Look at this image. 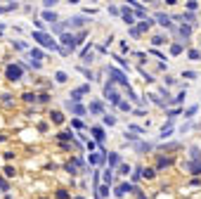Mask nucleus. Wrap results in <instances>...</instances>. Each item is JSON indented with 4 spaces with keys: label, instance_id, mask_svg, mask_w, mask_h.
<instances>
[{
    "label": "nucleus",
    "instance_id": "1",
    "mask_svg": "<svg viewBox=\"0 0 201 199\" xmlns=\"http://www.w3.org/2000/svg\"><path fill=\"white\" fill-rule=\"evenodd\" d=\"M33 40H36L40 47H52V50H62V45L59 43H55L52 38L47 36L45 31H33Z\"/></svg>",
    "mask_w": 201,
    "mask_h": 199
},
{
    "label": "nucleus",
    "instance_id": "2",
    "mask_svg": "<svg viewBox=\"0 0 201 199\" xmlns=\"http://www.w3.org/2000/svg\"><path fill=\"white\" fill-rule=\"evenodd\" d=\"M5 76H7V81H12V83L21 81V76H24V66H21L19 62L7 64V69H5Z\"/></svg>",
    "mask_w": 201,
    "mask_h": 199
},
{
    "label": "nucleus",
    "instance_id": "3",
    "mask_svg": "<svg viewBox=\"0 0 201 199\" xmlns=\"http://www.w3.org/2000/svg\"><path fill=\"white\" fill-rule=\"evenodd\" d=\"M104 97L109 100V102H114L116 107H119L121 102H123V100H121V95H119V90H116V83H114V81L104 83Z\"/></svg>",
    "mask_w": 201,
    "mask_h": 199
},
{
    "label": "nucleus",
    "instance_id": "4",
    "mask_svg": "<svg viewBox=\"0 0 201 199\" xmlns=\"http://www.w3.org/2000/svg\"><path fill=\"white\" fill-rule=\"evenodd\" d=\"M107 73L111 76V81H114V83H121L123 88H130V83H128V76H126V73L121 71V69H116V66H109V69H107Z\"/></svg>",
    "mask_w": 201,
    "mask_h": 199
},
{
    "label": "nucleus",
    "instance_id": "5",
    "mask_svg": "<svg viewBox=\"0 0 201 199\" xmlns=\"http://www.w3.org/2000/svg\"><path fill=\"white\" fill-rule=\"evenodd\" d=\"M128 192H135V194H140V187H137V185H133V182H121L119 187H116V190H114V194H116V197H126V194H128Z\"/></svg>",
    "mask_w": 201,
    "mask_h": 199
},
{
    "label": "nucleus",
    "instance_id": "6",
    "mask_svg": "<svg viewBox=\"0 0 201 199\" xmlns=\"http://www.w3.org/2000/svg\"><path fill=\"white\" fill-rule=\"evenodd\" d=\"M64 107L71 111L73 116H85V114H88V107H83V104H78V102H71V100H66Z\"/></svg>",
    "mask_w": 201,
    "mask_h": 199
},
{
    "label": "nucleus",
    "instance_id": "7",
    "mask_svg": "<svg viewBox=\"0 0 201 199\" xmlns=\"http://www.w3.org/2000/svg\"><path fill=\"white\" fill-rule=\"evenodd\" d=\"M90 133H92V137H95V142L102 147L100 152H104V128H102V126H92Z\"/></svg>",
    "mask_w": 201,
    "mask_h": 199
},
{
    "label": "nucleus",
    "instance_id": "8",
    "mask_svg": "<svg viewBox=\"0 0 201 199\" xmlns=\"http://www.w3.org/2000/svg\"><path fill=\"white\" fill-rule=\"evenodd\" d=\"M88 161H90L92 166H104V163H107V152H90Z\"/></svg>",
    "mask_w": 201,
    "mask_h": 199
},
{
    "label": "nucleus",
    "instance_id": "9",
    "mask_svg": "<svg viewBox=\"0 0 201 199\" xmlns=\"http://www.w3.org/2000/svg\"><path fill=\"white\" fill-rule=\"evenodd\" d=\"M90 92V85H81V88H76V90H71V102H78L81 104V100H83V95H88Z\"/></svg>",
    "mask_w": 201,
    "mask_h": 199
},
{
    "label": "nucleus",
    "instance_id": "10",
    "mask_svg": "<svg viewBox=\"0 0 201 199\" xmlns=\"http://www.w3.org/2000/svg\"><path fill=\"white\" fill-rule=\"evenodd\" d=\"M121 19H123V21L133 28V24H135V12H133V9H128V7H121Z\"/></svg>",
    "mask_w": 201,
    "mask_h": 199
},
{
    "label": "nucleus",
    "instance_id": "11",
    "mask_svg": "<svg viewBox=\"0 0 201 199\" xmlns=\"http://www.w3.org/2000/svg\"><path fill=\"white\" fill-rule=\"evenodd\" d=\"M156 21H159L161 26H166V28H173V31H177V28L173 26V21H170V17H168V14H163V12H156Z\"/></svg>",
    "mask_w": 201,
    "mask_h": 199
},
{
    "label": "nucleus",
    "instance_id": "12",
    "mask_svg": "<svg viewBox=\"0 0 201 199\" xmlns=\"http://www.w3.org/2000/svg\"><path fill=\"white\" fill-rule=\"evenodd\" d=\"M175 33H177V36L182 38V43H187V38L192 36V26H187V24H180V26H177V31H175Z\"/></svg>",
    "mask_w": 201,
    "mask_h": 199
},
{
    "label": "nucleus",
    "instance_id": "13",
    "mask_svg": "<svg viewBox=\"0 0 201 199\" xmlns=\"http://www.w3.org/2000/svg\"><path fill=\"white\" fill-rule=\"evenodd\" d=\"M88 111H90V114H97V116H104V104L95 100V102H90V104H88Z\"/></svg>",
    "mask_w": 201,
    "mask_h": 199
},
{
    "label": "nucleus",
    "instance_id": "14",
    "mask_svg": "<svg viewBox=\"0 0 201 199\" xmlns=\"http://www.w3.org/2000/svg\"><path fill=\"white\" fill-rule=\"evenodd\" d=\"M73 133L71 130H62V133H57V140H59V142H62V145H69V142H73Z\"/></svg>",
    "mask_w": 201,
    "mask_h": 199
},
{
    "label": "nucleus",
    "instance_id": "15",
    "mask_svg": "<svg viewBox=\"0 0 201 199\" xmlns=\"http://www.w3.org/2000/svg\"><path fill=\"white\" fill-rule=\"evenodd\" d=\"M185 168H187L189 173H194V175H201V159H199V161H187V163H185Z\"/></svg>",
    "mask_w": 201,
    "mask_h": 199
},
{
    "label": "nucleus",
    "instance_id": "16",
    "mask_svg": "<svg viewBox=\"0 0 201 199\" xmlns=\"http://www.w3.org/2000/svg\"><path fill=\"white\" fill-rule=\"evenodd\" d=\"M175 19H177V21H182V24H187V26H192L194 21H196V19H194V14H192V12H182V14H177V17H175Z\"/></svg>",
    "mask_w": 201,
    "mask_h": 199
},
{
    "label": "nucleus",
    "instance_id": "17",
    "mask_svg": "<svg viewBox=\"0 0 201 199\" xmlns=\"http://www.w3.org/2000/svg\"><path fill=\"white\" fill-rule=\"evenodd\" d=\"M130 5H133V12H135V17H140V19H147V9L142 7V5L137 2V0H133Z\"/></svg>",
    "mask_w": 201,
    "mask_h": 199
},
{
    "label": "nucleus",
    "instance_id": "18",
    "mask_svg": "<svg viewBox=\"0 0 201 199\" xmlns=\"http://www.w3.org/2000/svg\"><path fill=\"white\" fill-rule=\"evenodd\" d=\"M107 161H109V168H119L121 166V154H116V152H111V154H107Z\"/></svg>",
    "mask_w": 201,
    "mask_h": 199
},
{
    "label": "nucleus",
    "instance_id": "19",
    "mask_svg": "<svg viewBox=\"0 0 201 199\" xmlns=\"http://www.w3.org/2000/svg\"><path fill=\"white\" fill-rule=\"evenodd\" d=\"M85 24H88V19H85V17H73V19H69V26H71V28H83Z\"/></svg>",
    "mask_w": 201,
    "mask_h": 199
},
{
    "label": "nucleus",
    "instance_id": "20",
    "mask_svg": "<svg viewBox=\"0 0 201 199\" xmlns=\"http://www.w3.org/2000/svg\"><path fill=\"white\" fill-rule=\"evenodd\" d=\"M50 121L59 126V123H64V114H62V111H57V109H52V111H50Z\"/></svg>",
    "mask_w": 201,
    "mask_h": 199
},
{
    "label": "nucleus",
    "instance_id": "21",
    "mask_svg": "<svg viewBox=\"0 0 201 199\" xmlns=\"http://www.w3.org/2000/svg\"><path fill=\"white\" fill-rule=\"evenodd\" d=\"M40 17H43V21H50L52 26L57 24V14H55V12H50V9H43V14H40Z\"/></svg>",
    "mask_w": 201,
    "mask_h": 199
},
{
    "label": "nucleus",
    "instance_id": "22",
    "mask_svg": "<svg viewBox=\"0 0 201 199\" xmlns=\"http://www.w3.org/2000/svg\"><path fill=\"white\" fill-rule=\"evenodd\" d=\"M173 163V156H159L156 159V168H166V166H170Z\"/></svg>",
    "mask_w": 201,
    "mask_h": 199
},
{
    "label": "nucleus",
    "instance_id": "23",
    "mask_svg": "<svg viewBox=\"0 0 201 199\" xmlns=\"http://www.w3.org/2000/svg\"><path fill=\"white\" fill-rule=\"evenodd\" d=\"M152 26H154V21H152L149 17H147L144 21H140V26H137V31H140V33H144V31H149Z\"/></svg>",
    "mask_w": 201,
    "mask_h": 199
},
{
    "label": "nucleus",
    "instance_id": "24",
    "mask_svg": "<svg viewBox=\"0 0 201 199\" xmlns=\"http://www.w3.org/2000/svg\"><path fill=\"white\" fill-rule=\"evenodd\" d=\"M40 59H43V50H38V47H31V62L40 64Z\"/></svg>",
    "mask_w": 201,
    "mask_h": 199
},
{
    "label": "nucleus",
    "instance_id": "25",
    "mask_svg": "<svg viewBox=\"0 0 201 199\" xmlns=\"http://www.w3.org/2000/svg\"><path fill=\"white\" fill-rule=\"evenodd\" d=\"M170 133H173V121H168V126H163L161 128V140H166V137H170Z\"/></svg>",
    "mask_w": 201,
    "mask_h": 199
},
{
    "label": "nucleus",
    "instance_id": "26",
    "mask_svg": "<svg viewBox=\"0 0 201 199\" xmlns=\"http://www.w3.org/2000/svg\"><path fill=\"white\" fill-rule=\"evenodd\" d=\"M135 149L137 152H152L154 145H149V142H135Z\"/></svg>",
    "mask_w": 201,
    "mask_h": 199
},
{
    "label": "nucleus",
    "instance_id": "27",
    "mask_svg": "<svg viewBox=\"0 0 201 199\" xmlns=\"http://www.w3.org/2000/svg\"><path fill=\"white\" fill-rule=\"evenodd\" d=\"M201 159V149L199 147H189V161H199Z\"/></svg>",
    "mask_w": 201,
    "mask_h": 199
},
{
    "label": "nucleus",
    "instance_id": "28",
    "mask_svg": "<svg viewBox=\"0 0 201 199\" xmlns=\"http://www.w3.org/2000/svg\"><path fill=\"white\" fill-rule=\"evenodd\" d=\"M156 175V168H152V166H147V168H142V178H147V180H152Z\"/></svg>",
    "mask_w": 201,
    "mask_h": 199
},
{
    "label": "nucleus",
    "instance_id": "29",
    "mask_svg": "<svg viewBox=\"0 0 201 199\" xmlns=\"http://www.w3.org/2000/svg\"><path fill=\"white\" fill-rule=\"evenodd\" d=\"M185 97H187V90H182V92H177L173 100H170V104H182L185 102Z\"/></svg>",
    "mask_w": 201,
    "mask_h": 199
},
{
    "label": "nucleus",
    "instance_id": "30",
    "mask_svg": "<svg viewBox=\"0 0 201 199\" xmlns=\"http://www.w3.org/2000/svg\"><path fill=\"white\" fill-rule=\"evenodd\" d=\"M166 43H168V40H166V36H154V38H152V45H154V47L166 45Z\"/></svg>",
    "mask_w": 201,
    "mask_h": 199
},
{
    "label": "nucleus",
    "instance_id": "31",
    "mask_svg": "<svg viewBox=\"0 0 201 199\" xmlns=\"http://www.w3.org/2000/svg\"><path fill=\"white\" fill-rule=\"evenodd\" d=\"M111 182H114V171L107 168V171H104V185H111Z\"/></svg>",
    "mask_w": 201,
    "mask_h": 199
},
{
    "label": "nucleus",
    "instance_id": "32",
    "mask_svg": "<svg viewBox=\"0 0 201 199\" xmlns=\"http://www.w3.org/2000/svg\"><path fill=\"white\" fill-rule=\"evenodd\" d=\"M180 52H182V43H173L170 45V54L175 57V54H180Z\"/></svg>",
    "mask_w": 201,
    "mask_h": 199
},
{
    "label": "nucleus",
    "instance_id": "33",
    "mask_svg": "<svg viewBox=\"0 0 201 199\" xmlns=\"http://www.w3.org/2000/svg\"><path fill=\"white\" fill-rule=\"evenodd\" d=\"M196 109H199L196 104H192V107H187V109H185V116H187V118H192L194 114H196Z\"/></svg>",
    "mask_w": 201,
    "mask_h": 199
},
{
    "label": "nucleus",
    "instance_id": "34",
    "mask_svg": "<svg viewBox=\"0 0 201 199\" xmlns=\"http://www.w3.org/2000/svg\"><path fill=\"white\" fill-rule=\"evenodd\" d=\"M187 57H189V59H194V62H196V59H201V52H199V50H194V47H192V50H189V52H187Z\"/></svg>",
    "mask_w": 201,
    "mask_h": 199
},
{
    "label": "nucleus",
    "instance_id": "35",
    "mask_svg": "<svg viewBox=\"0 0 201 199\" xmlns=\"http://www.w3.org/2000/svg\"><path fill=\"white\" fill-rule=\"evenodd\" d=\"M66 78H69V76H66L64 71H57V73H55V81H57V83H66Z\"/></svg>",
    "mask_w": 201,
    "mask_h": 199
},
{
    "label": "nucleus",
    "instance_id": "36",
    "mask_svg": "<svg viewBox=\"0 0 201 199\" xmlns=\"http://www.w3.org/2000/svg\"><path fill=\"white\" fill-rule=\"evenodd\" d=\"M17 171H14V166H5V178H14Z\"/></svg>",
    "mask_w": 201,
    "mask_h": 199
},
{
    "label": "nucleus",
    "instance_id": "37",
    "mask_svg": "<svg viewBox=\"0 0 201 199\" xmlns=\"http://www.w3.org/2000/svg\"><path fill=\"white\" fill-rule=\"evenodd\" d=\"M97 194H100V199H102V197H107V194H109V185H100Z\"/></svg>",
    "mask_w": 201,
    "mask_h": 199
},
{
    "label": "nucleus",
    "instance_id": "38",
    "mask_svg": "<svg viewBox=\"0 0 201 199\" xmlns=\"http://www.w3.org/2000/svg\"><path fill=\"white\" fill-rule=\"evenodd\" d=\"M0 190H2V192H7V190H9V182H7V178H2V175H0Z\"/></svg>",
    "mask_w": 201,
    "mask_h": 199
},
{
    "label": "nucleus",
    "instance_id": "39",
    "mask_svg": "<svg viewBox=\"0 0 201 199\" xmlns=\"http://www.w3.org/2000/svg\"><path fill=\"white\" fill-rule=\"evenodd\" d=\"M185 7H187V12H194V9L199 7V2H196V0H189V2L185 5Z\"/></svg>",
    "mask_w": 201,
    "mask_h": 199
},
{
    "label": "nucleus",
    "instance_id": "40",
    "mask_svg": "<svg viewBox=\"0 0 201 199\" xmlns=\"http://www.w3.org/2000/svg\"><path fill=\"white\" fill-rule=\"evenodd\" d=\"M21 97H24V102H36V95H33V92H24V95H21Z\"/></svg>",
    "mask_w": 201,
    "mask_h": 199
},
{
    "label": "nucleus",
    "instance_id": "41",
    "mask_svg": "<svg viewBox=\"0 0 201 199\" xmlns=\"http://www.w3.org/2000/svg\"><path fill=\"white\" fill-rule=\"evenodd\" d=\"M119 173H121V175H128V173H130V166H128V163H121V166H119Z\"/></svg>",
    "mask_w": 201,
    "mask_h": 199
},
{
    "label": "nucleus",
    "instance_id": "42",
    "mask_svg": "<svg viewBox=\"0 0 201 199\" xmlns=\"http://www.w3.org/2000/svg\"><path fill=\"white\" fill-rule=\"evenodd\" d=\"M85 147H88V149H90V152H92V149H95V147H100V145H97V142H95V140H85ZM100 149H102V147H100Z\"/></svg>",
    "mask_w": 201,
    "mask_h": 199
},
{
    "label": "nucleus",
    "instance_id": "43",
    "mask_svg": "<svg viewBox=\"0 0 201 199\" xmlns=\"http://www.w3.org/2000/svg\"><path fill=\"white\" fill-rule=\"evenodd\" d=\"M182 78H189V81H194V78H196V71H182Z\"/></svg>",
    "mask_w": 201,
    "mask_h": 199
},
{
    "label": "nucleus",
    "instance_id": "44",
    "mask_svg": "<svg viewBox=\"0 0 201 199\" xmlns=\"http://www.w3.org/2000/svg\"><path fill=\"white\" fill-rule=\"evenodd\" d=\"M104 126H116V118L114 116H104Z\"/></svg>",
    "mask_w": 201,
    "mask_h": 199
},
{
    "label": "nucleus",
    "instance_id": "45",
    "mask_svg": "<svg viewBox=\"0 0 201 199\" xmlns=\"http://www.w3.org/2000/svg\"><path fill=\"white\" fill-rule=\"evenodd\" d=\"M57 199H69V192L66 190H57Z\"/></svg>",
    "mask_w": 201,
    "mask_h": 199
},
{
    "label": "nucleus",
    "instance_id": "46",
    "mask_svg": "<svg viewBox=\"0 0 201 199\" xmlns=\"http://www.w3.org/2000/svg\"><path fill=\"white\" fill-rule=\"evenodd\" d=\"M114 59H116V62H119L121 66H128V59H123V57H121V54H116V57H114Z\"/></svg>",
    "mask_w": 201,
    "mask_h": 199
},
{
    "label": "nucleus",
    "instance_id": "47",
    "mask_svg": "<svg viewBox=\"0 0 201 199\" xmlns=\"http://www.w3.org/2000/svg\"><path fill=\"white\" fill-rule=\"evenodd\" d=\"M71 126H73V128H78V130H81V128H83V121H81V118H73V121H71Z\"/></svg>",
    "mask_w": 201,
    "mask_h": 199
},
{
    "label": "nucleus",
    "instance_id": "48",
    "mask_svg": "<svg viewBox=\"0 0 201 199\" xmlns=\"http://www.w3.org/2000/svg\"><path fill=\"white\" fill-rule=\"evenodd\" d=\"M130 36H133V38H140V36H142V33L137 31V26H133V28H130Z\"/></svg>",
    "mask_w": 201,
    "mask_h": 199
},
{
    "label": "nucleus",
    "instance_id": "49",
    "mask_svg": "<svg viewBox=\"0 0 201 199\" xmlns=\"http://www.w3.org/2000/svg\"><path fill=\"white\" fill-rule=\"evenodd\" d=\"M119 109H121V111H130V104H128V102H121Z\"/></svg>",
    "mask_w": 201,
    "mask_h": 199
},
{
    "label": "nucleus",
    "instance_id": "50",
    "mask_svg": "<svg viewBox=\"0 0 201 199\" xmlns=\"http://www.w3.org/2000/svg\"><path fill=\"white\" fill-rule=\"evenodd\" d=\"M128 130H135V133H144V128H142V126H128Z\"/></svg>",
    "mask_w": 201,
    "mask_h": 199
},
{
    "label": "nucleus",
    "instance_id": "51",
    "mask_svg": "<svg viewBox=\"0 0 201 199\" xmlns=\"http://www.w3.org/2000/svg\"><path fill=\"white\" fill-rule=\"evenodd\" d=\"M166 85H175V78H173V76H166Z\"/></svg>",
    "mask_w": 201,
    "mask_h": 199
},
{
    "label": "nucleus",
    "instance_id": "52",
    "mask_svg": "<svg viewBox=\"0 0 201 199\" xmlns=\"http://www.w3.org/2000/svg\"><path fill=\"white\" fill-rule=\"evenodd\" d=\"M47 100H50V95H45V92H43V95H38V102H47Z\"/></svg>",
    "mask_w": 201,
    "mask_h": 199
},
{
    "label": "nucleus",
    "instance_id": "53",
    "mask_svg": "<svg viewBox=\"0 0 201 199\" xmlns=\"http://www.w3.org/2000/svg\"><path fill=\"white\" fill-rule=\"evenodd\" d=\"M2 31H5V26H2V24H0V36H2Z\"/></svg>",
    "mask_w": 201,
    "mask_h": 199
},
{
    "label": "nucleus",
    "instance_id": "54",
    "mask_svg": "<svg viewBox=\"0 0 201 199\" xmlns=\"http://www.w3.org/2000/svg\"><path fill=\"white\" fill-rule=\"evenodd\" d=\"M140 199H147V197H144V194H142V192H140Z\"/></svg>",
    "mask_w": 201,
    "mask_h": 199
},
{
    "label": "nucleus",
    "instance_id": "55",
    "mask_svg": "<svg viewBox=\"0 0 201 199\" xmlns=\"http://www.w3.org/2000/svg\"><path fill=\"white\" fill-rule=\"evenodd\" d=\"M73 199H83V197H73Z\"/></svg>",
    "mask_w": 201,
    "mask_h": 199
}]
</instances>
